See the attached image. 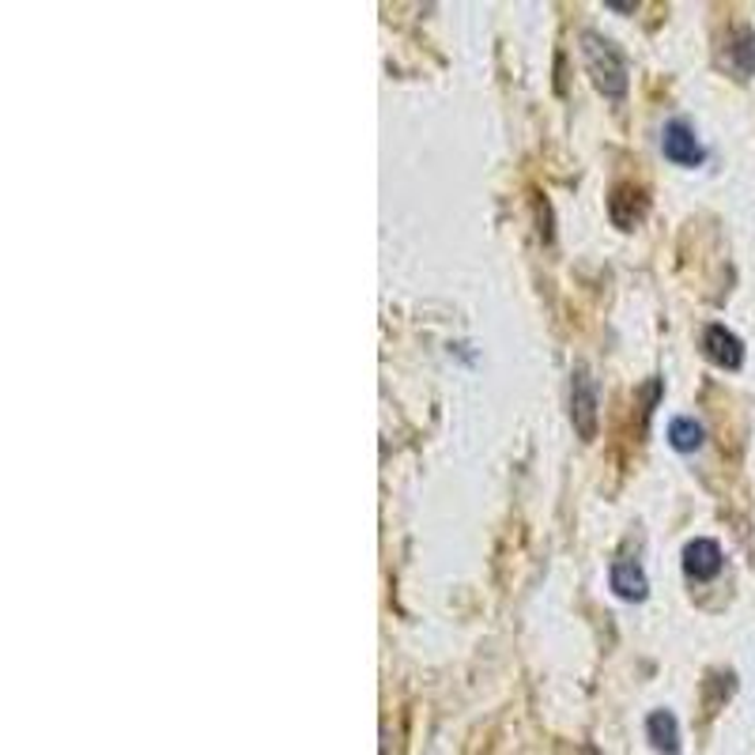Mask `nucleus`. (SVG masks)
<instances>
[{
	"label": "nucleus",
	"instance_id": "obj_1",
	"mask_svg": "<svg viewBox=\"0 0 755 755\" xmlns=\"http://www.w3.org/2000/svg\"><path fill=\"white\" fill-rule=\"evenodd\" d=\"M582 57H585V72L593 76V88L608 99H624L627 95V61L624 54L613 46L608 38L585 31L582 35Z\"/></svg>",
	"mask_w": 755,
	"mask_h": 755
},
{
	"label": "nucleus",
	"instance_id": "obj_2",
	"mask_svg": "<svg viewBox=\"0 0 755 755\" xmlns=\"http://www.w3.org/2000/svg\"><path fill=\"white\" fill-rule=\"evenodd\" d=\"M571 420L585 443L597 435V381L585 367H574L571 375Z\"/></svg>",
	"mask_w": 755,
	"mask_h": 755
},
{
	"label": "nucleus",
	"instance_id": "obj_3",
	"mask_svg": "<svg viewBox=\"0 0 755 755\" xmlns=\"http://www.w3.org/2000/svg\"><path fill=\"white\" fill-rule=\"evenodd\" d=\"M647 208H650L647 193L634 190L631 182H619L616 190L608 193V219H613L619 231H634V227L647 219Z\"/></svg>",
	"mask_w": 755,
	"mask_h": 755
},
{
	"label": "nucleus",
	"instance_id": "obj_4",
	"mask_svg": "<svg viewBox=\"0 0 755 755\" xmlns=\"http://www.w3.org/2000/svg\"><path fill=\"white\" fill-rule=\"evenodd\" d=\"M661 151L668 163L676 167H699L702 163V144L695 140V129L687 122H668L661 133Z\"/></svg>",
	"mask_w": 755,
	"mask_h": 755
},
{
	"label": "nucleus",
	"instance_id": "obj_5",
	"mask_svg": "<svg viewBox=\"0 0 755 755\" xmlns=\"http://www.w3.org/2000/svg\"><path fill=\"white\" fill-rule=\"evenodd\" d=\"M702 352H707V359L721 370H741V363H744L741 336L729 333L725 325H707V333H702Z\"/></svg>",
	"mask_w": 755,
	"mask_h": 755
},
{
	"label": "nucleus",
	"instance_id": "obj_6",
	"mask_svg": "<svg viewBox=\"0 0 755 755\" xmlns=\"http://www.w3.org/2000/svg\"><path fill=\"white\" fill-rule=\"evenodd\" d=\"M721 65L736 76V80H752L755 76V35L748 27H736L733 35L725 38V54H721Z\"/></svg>",
	"mask_w": 755,
	"mask_h": 755
},
{
	"label": "nucleus",
	"instance_id": "obj_7",
	"mask_svg": "<svg viewBox=\"0 0 755 755\" xmlns=\"http://www.w3.org/2000/svg\"><path fill=\"white\" fill-rule=\"evenodd\" d=\"M684 571H687V579H695V582L718 579V571H721L718 540H707V537L691 540V545L684 548Z\"/></svg>",
	"mask_w": 755,
	"mask_h": 755
},
{
	"label": "nucleus",
	"instance_id": "obj_8",
	"mask_svg": "<svg viewBox=\"0 0 755 755\" xmlns=\"http://www.w3.org/2000/svg\"><path fill=\"white\" fill-rule=\"evenodd\" d=\"M608 582H613V590L624 600H647V593H650L647 571L639 567V559H616Z\"/></svg>",
	"mask_w": 755,
	"mask_h": 755
},
{
	"label": "nucleus",
	"instance_id": "obj_9",
	"mask_svg": "<svg viewBox=\"0 0 755 755\" xmlns=\"http://www.w3.org/2000/svg\"><path fill=\"white\" fill-rule=\"evenodd\" d=\"M647 736L653 748H665V752L680 748V725H676V718L668 710H653L647 718Z\"/></svg>",
	"mask_w": 755,
	"mask_h": 755
},
{
	"label": "nucleus",
	"instance_id": "obj_10",
	"mask_svg": "<svg viewBox=\"0 0 755 755\" xmlns=\"http://www.w3.org/2000/svg\"><path fill=\"white\" fill-rule=\"evenodd\" d=\"M668 446H673L676 454H695V449L702 446V423L687 420V415L673 420L668 423Z\"/></svg>",
	"mask_w": 755,
	"mask_h": 755
},
{
	"label": "nucleus",
	"instance_id": "obj_11",
	"mask_svg": "<svg viewBox=\"0 0 755 755\" xmlns=\"http://www.w3.org/2000/svg\"><path fill=\"white\" fill-rule=\"evenodd\" d=\"M608 8L613 12H634V4H627V0H608Z\"/></svg>",
	"mask_w": 755,
	"mask_h": 755
}]
</instances>
